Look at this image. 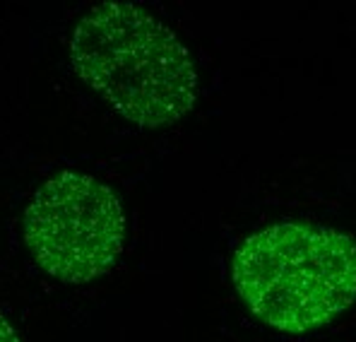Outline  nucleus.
<instances>
[{
	"instance_id": "2",
	"label": "nucleus",
	"mask_w": 356,
	"mask_h": 342,
	"mask_svg": "<svg viewBox=\"0 0 356 342\" xmlns=\"http://www.w3.org/2000/svg\"><path fill=\"white\" fill-rule=\"evenodd\" d=\"M232 282L255 320L308 335L354 306L356 239L306 219L272 222L236 246Z\"/></svg>"
},
{
	"instance_id": "3",
	"label": "nucleus",
	"mask_w": 356,
	"mask_h": 342,
	"mask_svg": "<svg viewBox=\"0 0 356 342\" xmlns=\"http://www.w3.org/2000/svg\"><path fill=\"white\" fill-rule=\"evenodd\" d=\"M125 234V208L116 188L75 169L46 178L22 212L24 246L34 263L70 285L106 275L123 254Z\"/></svg>"
},
{
	"instance_id": "1",
	"label": "nucleus",
	"mask_w": 356,
	"mask_h": 342,
	"mask_svg": "<svg viewBox=\"0 0 356 342\" xmlns=\"http://www.w3.org/2000/svg\"><path fill=\"white\" fill-rule=\"evenodd\" d=\"M67 54L75 75L140 128H169L197 104L191 51L143 5H94L72 27Z\"/></svg>"
},
{
	"instance_id": "4",
	"label": "nucleus",
	"mask_w": 356,
	"mask_h": 342,
	"mask_svg": "<svg viewBox=\"0 0 356 342\" xmlns=\"http://www.w3.org/2000/svg\"><path fill=\"white\" fill-rule=\"evenodd\" d=\"M0 342H22L19 333L15 330V325L0 313Z\"/></svg>"
}]
</instances>
